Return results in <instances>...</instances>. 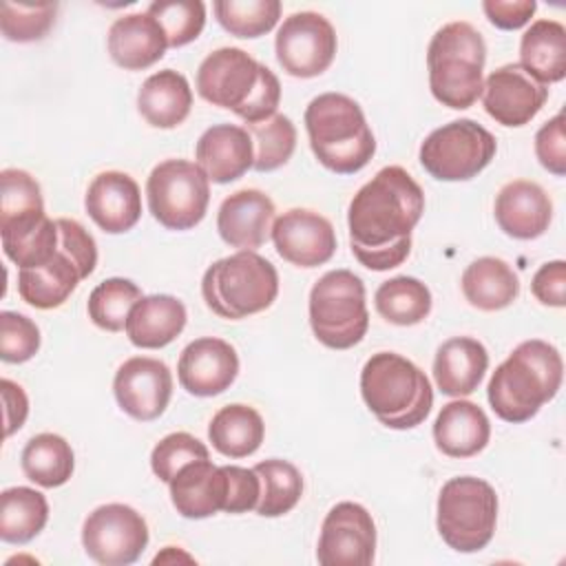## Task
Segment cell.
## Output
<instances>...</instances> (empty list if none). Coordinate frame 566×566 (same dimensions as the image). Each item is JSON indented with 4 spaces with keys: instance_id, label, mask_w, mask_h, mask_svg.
<instances>
[{
    "instance_id": "obj_1",
    "label": "cell",
    "mask_w": 566,
    "mask_h": 566,
    "mask_svg": "<svg viewBox=\"0 0 566 566\" xmlns=\"http://www.w3.org/2000/svg\"><path fill=\"white\" fill-rule=\"evenodd\" d=\"M424 212V192L402 166L380 168L347 208L349 248L374 272L398 268L411 252V232Z\"/></svg>"
},
{
    "instance_id": "obj_2",
    "label": "cell",
    "mask_w": 566,
    "mask_h": 566,
    "mask_svg": "<svg viewBox=\"0 0 566 566\" xmlns=\"http://www.w3.org/2000/svg\"><path fill=\"white\" fill-rule=\"evenodd\" d=\"M197 93L212 106L228 108L245 124L276 115L281 82L265 64L239 46L208 53L197 69Z\"/></svg>"
},
{
    "instance_id": "obj_3",
    "label": "cell",
    "mask_w": 566,
    "mask_h": 566,
    "mask_svg": "<svg viewBox=\"0 0 566 566\" xmlns=\"http://www.w3.org/2000/svg\"><path fill=\"white\" fill-rule=\"evenodd\" d=\"M564 360L555 345L531 338L520 343L489 380L486 398L504 422H526L542 405L553 400L562 387Z\"/></svg>"
},
{
    "instance_id": "obj_4",
    "label": "cell",
    "mask_w": 566,
    "mask_h": 566,
    "mask_svg": "<svg viewBox=\"0 0 566 566\" xmlns=\"http://www.w3.org/2000/svg\"><path fill=\"white\" fill-rule=\"evenodd\" d=\"M303 122L310 148L327 170L336 175H354L371 161L376 139L354 97L343 93H321L307 104Z\"/></svg>"
},
{
    "instance_id": "obj_5",
    "label": "cell",
    "mask_w": 566,
    "mask_h": 566,
    "mask_svg": "<svg viewBox=\"0 0 566 566\" xmlns=\"http://www.w3.org/2000/svg\"><path fill=\"white\" fill-rule=\"evenodd\" d=\"M360 396L376 420L389 429H413L433 407V389L424 371L396 352H378L360 371Z\"/></svg>"
},
{
    "instance_id": "obj_6",
    "label": "cell",
    "mask_w": 566,
    "mask_h": 566,
    "mask_svg": "<svg viewBox=\"0 0 566 566\" xmlns=\"http://www.w3.org/2000/svg\"><path fill=\"white\" fill-rule=\"evenodd\" d=\"M486 44L482 33L455 20L442 24L427 46L431 95L453 111L473 106L482 95Z\"/></svg>"
},
{
    "instance_id": "obj_7",
    "label": "cell",
    "mask_w": 566,
    "mask_h": 566,
    "mask_svg": "<svg viewBox=\"0 0 566 566\" xmlns=\"http://www.w3.org/2000/svg\"><path fill=\"white\" fill-rule=\"evenodd\" d=\"M279 294V272L261 254L237 250L214 261L201 279L206 307L219 318L239 321L268 310Z\"/></svg>"
},
{
    "instance_id": "obj_8",
    "label": "cell",
    "mask_w": 566,
    "mask_h": 566,
    "mask_svg": "<svg viewBox=\"0 0 566 566\" xmlns=\"http://www.w3.org/2000/svg\"><path fill=\"white\" fill-rule=\"evenodd\" d=\"M310 327L329 349L358 345L369 327L365 283L352 270H329L310 290Z\"/></svg>"
},
{
    "instance_id": "obj_9",
    "label": "cell",
    "mask_w": 566,
    "mask_h": 566,
    "mask_svg": "<svg viewBox=\"0 0 566 566\" xmlns=\"http://www.w3.org/2000/svg\"><path fill=\"white\" fill-rule=\"evenodd\" d=\"M497 524L495 489L473 475H458L442 484L436 526L442 542L458 553H478L493 539Z\"/></svg>"
},
{
    "instance_id": "obj_10",
    "label": "cell",
    "mask_w": 566,
    "mask_h": 566,
    "mask_svg": "<svg viewBox=\"0 0 566 566\" xmlns=\"http://www.w3.org/2000/svg\"><path fill=\"white\" fill-rule=\"evenodd\" d=\"M153 219L166 230H190L201 223L210 203V179L188 159H164L146 179Z\"/></svg>"
},
{
    "instance_id": "obj_11",
    "label": "cell",
    "mask_w": 566,
    "mask_h": 566,
    "mask_svg": "<svg viewBox=\"0 0 566 566\" xmlns=\"http://www.w3.org/2000/svg\"><path fill=\"white\" fill-rule=\"evenodd\" d=\"M495 137L473 119H453L431 130L420 144V164L438 181L478 177L495 157Z\"/></svg>"
},
{
    "instance_id": "obj_12",
    "label": "cell",
    "mask_w": 566,
    "mask_h": 566,
    "mask_svg": "<svg viewBox=\"0 0 566 566\" xmlns=\"http://www.w3.org/2000/svg\"><path fill=\"white\" fill-rule=\"evenodd\" d=\"M148 524L128 504L111 502L91 511L82 524V546L102 566L135 564L148 546Z\"/></svg>"
},
{
    "instance_id": "obj_13",
    "label": "cell",
    "mask_w": 566,
    "mask_h": 566,
    "mask_svg": "<svg viewBox=\"0 0 566 566\" xmlns=\"http://www.w3.org/2000/svg\"><path fill=\"white\" fill-rule=\"evenodd\" d=\"M338 49L332 22L316 11H296L283 20L274 38V51L281 69L301 80L325 73Z\"/></svg>"
},
{
    "instance_id": "obj_14",
    "label": "cell",
    "mask_w": 566,
    "mask_h": 566,
    "mask_svg": "<svg viewBox=\"0 0 566 566\" xmlns=\"http://www.w3.org/2000/svg\"><path fill=\"white\" fill-rule=\"evenodd\" d=\"M376 555V524L358 502L334 504L321 526L316 559L321 566H369Z\"/></svg>"
},
{
    "instance_id": "obj_15",
    "label": "cell",
    "mask_w": 566,
    "mask_h": 566,
    "mask_svg": "<svg viewBox=\"0 0 566 566\" xmlns=\"http://www.w3.org/2000/svg\"><path fill=\"white\" fill-rule=\"evenodd\" d=\"M113 394L126 416L139 422H150L157 420L170 402L172 374L159 358L133 356L117 367Z\"/></svg>"
},
{
    "instance_id": "obj_16",
    "label": "cell",
    "mask_w": 566,
    "mask_h": 566,
    "mask_svg": "<svg viewBox=\"0 0 566 566\" xmlns=\"http://www.w3.org/2000/svg\"><path fill=\"white\" fill-rule=\"evenodd\" d=\"M480 97L489 117L506 128H520L542 111L548 86L528 75L520 64H504L486 75Z\"/></svg>"
},
{
    "instance_id": "obj_17",
    "label": "cell",
    "mask_w": 566,
    "mask_h": 566,
    "mask_svg": "<svg viewBox=\"0 0 566 566\" xmlns=\"http://www.w3.org/2000/svg\"><path fill=\"white\" fill-rule=\"evenodd\" d=\"M279 256L296 268H316L336 252V232L327 217L310 208H290L274 219L270 232Z\"/></svg>"
},
{
    "instance_id": "obj_18",
    "label": "cell",
    "mask_w": 566,
    "mask_h": 566,
    "mask_svg": "<svg viewBox=\"0 0 566 566\" xmlns=\"http://www.w3.org/2000/svg\"><path fill=\"white\" fill-rule=\"evenodd\" d=\"M239 374L237 349L217 336H201L188 343L177 363L179 385L199 398L223 394Z\"/></svg>"
},
{
    "instance_id": "obj_19",
    "label": "cell",
    "mask_w": 566,
    "mask_h": 566,
    "mask_svg": "<svg viewBox=\"0 0 566 566\" xmlns=\"http://www.w3.org/2000/svg\"><path fill=\"white\" fill-rule=\"evenodd\" d=\"M84 208L99 230L122 234L133 230L142 217V190L128 172L104 170L88 184Z\"/></svg>"
},
{
    "instance_id": "obj_20",
    "label": "cell",
    "mask_w": 566,
    "mask_h": 566,
    "mask_svg": "<svg viewBox=\"0 0 566 566\" xmlns=\"http://www.w3.org/2000/svg\"><path fill=\"white\" fill-rule=\"evenodd\" d=\"M274 201L256 188L228 195L217 212L219 237L237 250L254 252L265 243L274 223Z\"/></svg>"
},
{
    "instance_id": "obj_21",
    "label": "cell",
    "mask_w": 566,
    "mask_h": 566,
    "mask_svg": "<svg viewBox=\"0 0 566 566\" xmlns=\"http://www.w3.org/2000/svg\"><path fill=\"white\" fill-rule=\"evenodd\" d=\"M493 212L504 234L528 241L548 230L553 219V201L539 184L513 179L500 188Z\"/></svg>"
},
{
    "instance_id": "obj_22",
    "label": "cell",
    "mask_w": 566,
    "mask_h": 566,
    "mask_svg": "<svg viewBox=\"0 0 566 566\" xmlns=\"http://www.w3.org/2000/svg\"><path fill=\"white\" fill-rule=\"evenodd\" d=\"M197 166L212 184H230L254 166V146L245 126L214 124L195 146Z\"/></svg>"
},
{
    "instance_id": "obj_23",
    "label": "cell",
    "mask_w": 566,
    "mask_h": 566,
    "mask_svg": "<svg viewBox=\"0 0 566 566\" xmlns=\"http://www.w3.org/2000/svg\"><path fill=\"white\" fill-rule=\"evenodd\" d=\"M170 502L181 517L203 520L226 509L228 475L223 467L206 460L188 462L168 482Z\"/></svg>"
},
{
    "instance_id": "obj_24",
    "label": "cell",
    "mask_w": 566,
    "mask_h": 566,
    "mask_svg": "<svg viewBox=\"0 0 566 566\" xmlns=\"http://www.w3.org/2000/svg\"><path fill=\"white\" fill-rule=\"evenodd\" d=\"M106 46L124 71H144L164 57L168 40L150 13H126L111 24Z\"/></svg>"
},
{
    "instance_id": "obj_25",
    "label": "cell",
    "mask_w": 566,
    "mask_h": 566,
    "mask_svg": "<svg viewBox=\"0 0 566 566\" xmlns=\"http://www.w3.org/2000/svg\"><path fill=\"white\" fill-rule=\"evenodd\" d=\"M489 369L486 347L471 336L444 340L433 358V380L444 396H471Z\"/></svg>"
},
{
    "instance_id": "obj_26",
    "label": "cell",
    "mask_w": 566,
    "mask_h": 566,
    "mask_svg": "<svg viewBox=\"0 0 566 566\" xmlns=\"http://www.w3.org/2000/svg\"><path fill=\"white\" fill-rule=\"evenodd\" d=\"M491 438V422L484 409L471 400L447 402L433 422V442L449 458H473Z\"/></svg>"
},
{
    "instance_id": "obj_27",
    "label": "cell",
    "mask_w": 566,
    "mask_h": 566,
    "mask_svg": "<svg viewBox=\"0 0 566 566\" xmlns=\"http://www.w3.org/2000/svg\"><path fill=\"white\" fill-rule=\"evenodd\" d=\"M186 321V305L177 296H142L128 314L126 336L139 349H161L184 332Z\"/></svg>"
},
{
    "instance_id": "obj_28",
    "label": "cell",
    "mask_w": 566,
    "mask_h": 566,
    "mask_svg": "<svg viewBox=\"0 0 566 566\" xmlns=\"http://www.w3.org/2000/svg\"><path fill=\"white\" fill-rule=\"evenodd\" d=\"M192 108V88L175 69H164L144 80L137 93L139 115L155 128H175Z\"/></svg>"
},
{
    "instance_id": "obj_29",
    "label": "cell",
    "mask_w": 566,
    "mask_h": 566,
    "mask_svg": "<svg viewBox=\"0 0 566 566\" xmlns=\"http://www.w3.org/2000/svg\"><path fill=\"white\" fill-rule=\"evenodd\" d=\"M82 279L75 261L57 248L44 265L18 270V294L35 310H55L73 294Z\"/></svg>"
},
{
    "instance_id": "obj_30",
    "label": "cell",
    "mask_w": 566,
    "mask_h": 566,
    "mask_svg": "<svg viewBox=\"0 0 566 566\" xmlns=\"http://www.w3.org/2000/svg\"><path fill=\"white\" fill-rule=\"evenodd\" d=\"M544 86L566 77V27L557 20H535L520 40V62Z\"/></svg>"
},
{
    "instance_id": "obj_31",
    "label": "cell",
    "mask_w": 566,
    "mask_h": 566,
    "mask_svg": "<svg viewBox=\"0 0 566 566\" xmlns=\"http://www.w3.org/2000/svg\"><path fill=\"white\" fill-rule=\"evenodd\" d=\"M462 294L471 307L497 312L520 296V279L515 270L497 256H480L462 272Z\"/></svg>"
},
{
    "instance_id": "obj_32",
    "label": "cell",
    "mask_w": 566,
    "mask_h": 566,
    "mask_svg": "<svg viewBox=\"0 0 566 566\" xmlns=\"http://www.w3.org/2000/svg\"><path fill=\"white\" fill-rule=\"evenodd\" d=\"M265 436V424L261 413L250 405H226L221 407L210 424H208V440L212 447L232 460L252 455Z\"/></svg>"
},
{
    "instance_id": "obj_33",
    "label": "cell",
    "mask_w": 566,
    "mask_h": 566,
    "mask_svg": "<svg viewBox=\"0 0 566 566\" xmlns=\"http://www.w3.org/2000/svg\"><path fill=\"white\" fill-rule=\"evenodd\" d=\"M27 480L42 489H55L71 480L75 469V455L71 444L57 433H38L29 438L20 455Z\"/></svg>"
},
{
    "instance_id": "obj_34",
    "label": "cell",
    "mask_w": 566,
    "mask_h": 566,
    "mask_svg": "<svg viewBox=\"0 0 566 566\" xmlns=\"http://www.w3.org/2000/svg\"><path fill=\"white\" fill-rule=\"evenodd\" d=\"M49 502L31 486H11L0 495V539L27 544L46 526Z\"/></svg>"
},
{
    "instance_id": "obj_35",
    "label": "cell",
    "mask_w": 566,
    "mask_h": 566,
    "mask_svg": "<svg viewBox=\"0 0 566 566\" xmlns=\"http://www.w3.org/2000/svg\"><path fill=\"white\" fill-rule=\"evenodd\" d=\"M431 290L416 276H394L374 294L376 312L391 325L409 327L422 323L431 312Z\"/></svg>"
},
{
    "instance_id": "obj_36",
    "label": "cell",
    "mask_w": 566,
    "mask_h": 566,
    "mask_svg": "<svg viewBox=\"0 0 566 566\" xmlns=\"http://www.w3.org/2000/svg\"><path fill=\"white\" fill-rule=\"evenodd\" d=\"M261 480V497L256 513L261 517H281L290 513L303 495V475L287 460H263L252 467Z\"/></svg>"
},
{
    "instance_id": "obj_37",
    "label": "cell",
    "mask_w": 566,
    "mask_h": 566,
    "mask_svg": "<svg viewBox=\"0 0 566 566\" xmlns=\"http://www.w3.org/2000/svg\"><path fill=\"white\" fill-rule=\"evenodd\" d=\"M142 298V290L130 279L111 276L93 287L88 294V318L104 332L126 329V321L135 303Z\"/></svg>"
},
{
    "instance_id": "obj_38",
    "label": "cell",
    "mask_w": 566,
    "mask_h": 566,
    "mask_svg": "<svg viewBox=\"0 0 566 566\" xmlns=\"http://www.w3.org/2000/svg\"><path fill=\"white\" fill-rule=\"evenodd\" d=\"M254 146V170L272 172L290 161L296 148V126L283 113H276L263 122L245 124Z\"/></svg>"
},
{
    "instance_id": "obj_39",
    "label": "cell",
    "mask_w": 566,
    "mask_h": 566,
    "mask_svg": "<svg viewBox=\"0 0 566 566\" xmlns=\"http://www.w3.org/2000/svg\"><path fill=\"white\" fill-rule=\"evenodd\" d=\"M212 11L219 24L234 38H261L281 18L279 0H217Z\"/></svg>"
},
{
    "instance_id": "obj_40",
    "label": "cell",
    "mask_w": 566,
    "mask_h": 566,
    "mask_svg": "<svg viewBox=\"0 0 566 566\" xmlns=\"http://www.w3.org/2000/svg\"><path fill=\"white\" fill-rule=\"evenodd\" d=\"M44 199L33 175L20 168L0 172V228L42 217Z\"/></svg>"
},
{
    "instance_id": "obj_41",
    "label": "cell",
    "mask_w": 566,
    "mask_h": 566,
    "mask_svg": "<svg viewBox=\"0 0 566 566\" xmlns=\"http://www.w3.org/2000/svg\"><path fill=\"white\" fill-rule=\"evenodd\" d=\"M146 13L159 22L172 49L195 42L206 27V4L201 0H157L148 4Z\"/></svg>"
},
{
    "instance_id": "obj_42",
    "label": "cell",
    "mask_w": 566,
    "mask_h": 566,
    "mask_svg": "<svg viewBox=\"0 0 566 566\" xmlns=\"http://www.w3.org/2000/svg\"><path fill=\"white\" fill-rule=\"evenodd\" d=\"M57 2H2L0 31L9 42H38L55 24Z\"/></svg>"
},
{
    "instance_id": "obj_43",
    "label": "cell",
    "mask_w": 566,
    "mask_h": 566,
    "mask_svg": "<svg viewBox=\"0 0 566 566\" xmlns=\"http://www.w3.org/2000/svg\"><path fill=\"white\" fill-rule=\"evenodd\" d=\"M2 250L9 261H13L18 268H38L53 259V254L60 248V232L57 221L44 217L40 223H35L29 230L4 234Z\"/></svg>"
},
{
    "instance_id": "obj_44",
    "label": "cell",
    "mask_w": 566,
    "mask_h": 566,
    "mask_svg": "<svg viewBox=\"0 0 566 566\" xmlns=\"http://www.w3.org/2000/svg\"><path fill=\"white\" fill-rule=\"evenodd\" d=\"M210 458L208 447L188 431H175L164 436L150 451V469L161 482H170L181 467L195 460Z\"/></svg>"
},
{
    "instance_id": "obj_45",
    "label": "cell",
    "mask_w": 566,
    "mask_h": 566,
    "mask_svg": "<svg viewBox=\"0 0 566 566\" xmlns=\"http://www.w3.org/2000/svg\"><path fill=\"white\" fill-rule=\"evenodd\" d=\"M40 349L38 325L20 312H0V358L4 363H27Z\"/></svg>"
},
{
    "instance_id": "obj_46",
    "label": "cell",
    "mask_w": 566,
    "mask_h": 566,
    "mask_svg": "<svg viewBox=\"0 0 566 566\" xmlns=\"http://www.w3.org/2000/svg\"><path fill=\"white\" fill-rule=\"evenodd\" d=\"M60 232V248L75 261L82 276L88 279L97 265V243L93 234L75 219H55Z\"/></svg>"
},
{
    "instance_id": "obj_47",
    "label": "cell",
    "mask_w": 566,
    "mask_h": 566,
    "mask_svg": "<svg viewBox=\"0 0 566 566\" xmlns=\"http://www.w3.org/2000/svg\"><path fill=\"white\" fill-rule=\"evenodd\" d=\"M537 161L555 177L566 175V135H564V113H557L535 135Z\"/></svg>"
},
{
    "instance_id": "obj_48",
    "label": "cell",
    "mask_w": 566,
    "mask_h": 566,
    "mask_svg": "<svg viewBox=\"0 0 566 566\" xmlns=\"http://www.w3.org/2000/svg\"><path fill=\"white\" fill-rule=\"evenodd\" d=\"M228 475V502L226 513L239 515L254 511L261 497V480L254 469L237 467V464H223Z\"/></svg>"
},
{
    "instance_id": "obj_49",
    "label": "cell",
    "mask_w": 566,
    "mask_h": 566,
    "mask_svg": "<svg viewBox=\"0 0 566 566\" xmlns=\"http://www.w3.org/2000/svg\"><path fill=\"white\" fill-rule=\"evenodd\" d=\"M533 296L548 307L566 305V263L562 259L539 265L531 281Z\"/></svg>"
},
{
    "instance_id": "obj_50",
    "label": "cell",
    "mask_w": 566,
    "mask_h": 566,
    "mask_svg": "<svg viewBox=\"0 0 566 566\" xmlns=\"http://www.w3.org/2000/svg\"><path fill=\"white\" fill-rule=\"evenodd\" d=\"M482 11L489 22L502 31H515L531 22L537 11L535 0H484Z\"/></svg>"
},
{
    "instance_id": "obj_51",
    "label": "cell",
    "mask_w": 566,
    "mask_h": 566,
    "mask_svg": "<svg viewBox=\"0 0 566 566\" xmlns=\"http://www.w3.org/2000/svg\"><path fill=\"white\" fill-rule=\"evenodd\" d=\"M0 391H2V402H4V436H13L27 420L29 416V398L24 389L13 382L11 378L0 380Z\"/></svg>"
}]
</instances>
